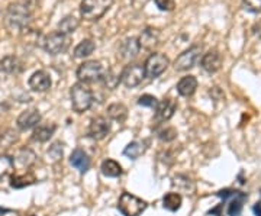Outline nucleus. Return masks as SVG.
Returning <instances> with one entry per match:
<instances>
[{
  "label": "nucleus",
  "mask_w": 261,
  "mask_h": 216,
  "mask_svg": "<svg viewBox=\"0 0 261 216\" xmlns=\"http://www.w3.org/2000/svg\"><path fill=\"white\" fill-rule=\"evenodd\" d=\"M145 77L147 75H145L144 66H141V64H128L122 70L121 83H123L129 89H134V87L140 86Z\"/></svg>",
  "instance_id": "9"
},
{
  "label": "nucleus",
  "mask_w": 261,
  "mask_h": 216,
  "mask_svg": "<svg viewBox=\"0 0 261 216\" xmlns=\"http://www.w3.org/2000/svg\"><path fill=\"white\" fill-rule=\"evenodd\" d=\"M252 31H254V34L257 35L258 38H261V19L252 26Z\"/></svg>",
  "instance_id": "39"
},
{
  "label": "nucleus",
  "mask_w": 261,
  "mask_h": 216,
  "mask_svg": "<svg viewBox=\"0 0 261 216\" xmlns=\"http://www.w3.org/2000/svg\"><path fill=\"white\" fill-rule=\"evenodd\" d=\"M247 199V195H244L241 192H238L233 199L229 203V207H228V215L229 216H240L241 215V210H243V203L244 200Z\"/></svg>",
  "instance_id": "28"
},
{
  "label": "nucleus",
  "mask_w": 261,
  "mask_h": 216,
  "mask_svg": "<svg viewBox=\"0 0 261 216\" xmlns=\"http://www.w3.org/2000/svg\"><path fill=\"white\" fill-rule=\"evenodd\" d=\"M176 109H177L176 100H173V99H164V100L160 102L157 109H155V119L159 122H166V121L173 118Z\"/></svg>",
  "instance_id": "15"
},
{
  "label": "nucleus",
  "mask_w": 261,
  "mask_h": 216,
  "mask_svg": "<svg viewBox=\"0 0 261 216\" xmlns=\"http://www.w3.org/2000/svg\"><path fill=\"white\" fill-rule=\"evenodd\" d=\"M115 0H83L80 5L82 18L87 22H96L112 8Z\"/></svg>",
  "instance_id": "3"
},
{
  "label": "nucleus",
  "mask_w": 261,
  "mask_h": 216,
  "mask_svg": "<svg viewBox=\"0 0 261 216\" xmlns=\"http://www.w3.org/2000/svg\"><path fill=\"white\" fill-rule=\"evenodd\" d=\"M147 151V145L144 141H134L128 144L123 150V155L128 157L130 160H137Z\"/></svg>",
  "instance_id": "21"
},
{
  "label": "nucleus",
  "mask_w": 261,
  "mask_h": 216,
  "mask_svg": "<svg viewBox=\"0 0 261 216\" xmlns=\"http://www.w3.org/2000/svg\"><path fill=\"white\" fill-rule=\"evenodd\" d=\"M29 89L32 92H38V93H44L51 89V78L49 75L42 71V70H38L34 74L31 75L29 78Z\"/></svg>",
  "instance_id": "14"
},
{
  "label": "nucleus",
  "mask_w": 261,
  "mask_h": 216,
  "mask_svg": "<svg viewBox=\"0 0 261 216\" xmlns=\"http://www.w3.org/2000/svg\"><path fill=\"white\" fill-rule=\"evenodd\" d=\"M181 202H183L181 196H180L178 193L171 192V193H167V195L163 198V206L166 207L167 210L176 212V210H178L180 206H181Z\"/></svg>",
  "instance_id": "27"
},
{
  "label": "nucleus",
  "mask_w": 261,
  "mask_h": 216,
  "mask_svg": "<svg viewBox=\"0 0 261 216\" xmlns=\"http://www.w3.org/2000/svg\"><path fill=\"white\" fill-rule=\"evenodd\" d=\"M111 132V122L103 118V116H97L90 121L89 125V137L94 140V141H102L105 140Z\"/></svg>",
  "instance_id": "10"
},
{
  "label": "nucleus",
  "mask_w": 261,
  "mask_h": 216,
  "mask_svg": "<svg viewBox=\"0 0 261 216\" xmlns=\"http://www.w3.org/2000/svg\"><path fill=\"white\" fill-rule=\"evenodd\" d=\"M41 122V113L38 109H28L25 112H22L16 119V125L20 131H28L35 128Z\"/></svg>",
  "instance_id": "13"
},
{
  "label": "nucleus",
  "mask_w": 261,
  "mask_h": 216,
  "mask_svg": "<svg viewBox=\"0 0 261 216\" xmlns=\"http://www.w3.org/2000/svg\"><path fill=\"white\" fill-rule=\"evenodd\" d=\"M243 5L245 10H248L251 13L261 12V0H243Z\"/></svg>",
  "instance_id": "36"
},
{
  "label": "nucleus",
  "mask_w": 261,
  "mask_h": 216,
  "mask_svg": "<svg viewBox=\"0 0 261 216\" xmlns=\"http://www.w3.org/2000/svg\"><path fill=\"white\" fill-rule=\"evenodd\" d=\"M155 5L163 12H171L176 8V2L174 0H155Z\"/></svg>",
  "instance_id": "37"
},
{
  "label": "nucleus",
  "mask_w": 261,
  "mask_h": 216,
  "mask_svg": "<svg viewBox=\"0 0 261 216\" xmlns=\"http://www.w3.org/2000/svg\"><path fill=\"white\" fill-rule=\"evenodd\" d=\"M94 49H96V44L93 39H83L74 48V57L75 58H86V57L92 56Z\"/></svg>",
  "instance_id": "25"
},
{
  "label": "nucleus",
  "mask_w": 261,
  "mask_h": 216,
  "mask_svg": "<svg viewBox=\"0 0 261 216\" xmlns=\"http://www.w3.org/2000/svg\"><path fill=\"white\" fill-rule=\"evenodd\" d=\"M108 116H109V119H112V121H116V122H123L126 118H128V109H126V106L123 103H113L111 106H108Z\"/></svg>",
  "instance_id": "22"
},
{
  "label": "nucleus",
  "mask_w": 261,
  "mask_h": 216,
  "mask_svg": "<svg viewBox=\"0 0 261 216\" xmlns=\"http://www.w3.org/2000/svg\"><path fill=\"white\" fill-rule=\"evenodd\" d=\"M56 132V125H38L32 133V140L37 142H47Z\"/></svg>",
  "instance_id": "23"
},
{
  "label": "nucleus",
  "mask_w": 261,
  "mask_h": 216,
  "mask_svg": "<svg viewBox=\"0 0 261 216\" xmlns=\"http://www.w3.org/2000/svg\"><path fill=\"white\" fill-rule=\"evenodd\" d=\"M159 41L160 32L154 28H145L141 32L140 38H138L141 48H144V49H152L154 47H157Z\"/></svg>",
  "instance_id": "16"
},
{
  "label": "nucleus",
  "mask_w": 261,
  "mask_h": 216,
  "mask_svg": "<svg viewBox=\"0 0 261 216\" xmlns=\"http://www.w3.org/2000/svg\"><path fill=\"white\" fill-rule=\"evenodd\" d=\"M168 64H170V60L167 56L160 54V52H152L144 64L145 75L149 78H157L167 70Z\"/></svg>",
  "instance_id": "8"
},
{
  "label": "nucleus",
  "mask_w": 261,
  "mask_h": 216,
  "mask_svg": "<svg viewBox=\"0 0 261 216\" xmlns=\"http://www.w3.org/2000/svg\"><path fill=\"white\" fill-rule=\"evenodd\" d=\"M200 66L205 70L206 73H211L214 74L216 71L221 70L222 67V56L218 49H209L206 54L202 57V61H200Z\"/></svg>",
  "instance_id": "11"
},
{
  "label": "nucleus",
  "mask_w": 261,
  "mask_h": 216,
  "mask_svg": "<svg viewBox=\"0 0 261 216\" xmlns=\"http://www.w3.org/2000/svg\"><path fill=\"white\" fill-rule=\"evenodd\" d=\"M0 71L6 74H18L22 71V61L18 57L6 56L0 60Z\"/></svg>",
  "instance_id": "18"
},
{
  "label": "nucleus",
  "mask_w": 261,
  "mask_h": 216,
  "mask_svg": "<svg viewBox=\"0 0 261 216\" xmlns=\"http://www.w3.org/2000/svg\"><path fill=\"white\" fill-rule=\"evenodd\" d=\"M254 213L257 216H261V200L255 203V206H254Z\"/></svg>",
  "instance_id": "40"
},
{
  "label": "nucleus",
  "mask_w": 261,
  "mask_h": 216,
  "mask_svg": "<svg viewBox=\"0 0 261 216\" xmlns=\"http://www.w3.org/2000/svg\"><path fill=\"white\" fill-rule=\"evenodd\" d=\"M100 170H102L103 176H106V177H119L122 174L121 164L118 161L111 160V158L103 161Z\"/></svg>",
  "instance_id": "24"
},
{
  "label": "nucleus",
  "mask_w": 261,
  "mask_h": 216,
  "mask_svg": "<svg viewBox=\"0 0 261 216\" xmlns=\"http://www.w3.org/2000/svg\"><path fill=\"white\" fill-rule=\"evenodd\" d=\"M0 83H2V77H0Z\"/></svg>",
  "instance_id": "42"
},
{
  "label": "nucleus",
  "mask_w": 261,
  "mask_h": 216,
  "mask_svg": "<svg viewBox=\"0 0 261 216\" xmlns=\"http://www.w3.org/2000/svg\"><path fill=\"white\" fill-rule=\"evenodd\" d=\"M140 49L141 45L140 42H138V38H126L121 45H119L118 57L121 58L122 61H130V60H134L135 57L138 56Z\"/></svg>",
  "instance_id": "12"
},
{
  "label": "nucleus",
  "mask_w": 261,
  "mask_h": 216,
  "mask_svg": "<svg viewBox=\"0 0 261 216\" xmlns=\"http://www.w3.org/2000/svg\"><path fill=\"white\" fill-rule=\"evenodd\" d=\"M202 51H203L202 44H195L190 48H187L186 51H183L174 61L176 71H187V70L193 68L202 56Z\"/></svg>",
  "instance_id": "6"
},
{
  "label": "nucleus",
  "mask_w": 261,
  "mask_h": 216,
  "mask_svg": "<svg viewBox=\"0 0 261 216\" xmlns=\"http://www.w3.org/2000/svg\"><path fill=\"white\" fill-rule=\"evenodd\" d=\"M42 44H44V49L49 56H58L70 47V38L63 32L56 31V32H51L49 35L44 38Z\"/></svg>",
  "instance_id": "7"
},
{
  "label": "nucleus",
  "mask_w": 261,
  "mask_h": 216,
  "mask_svg": "<svg viewBox=\"0 0 261 216\" xmlns=\"http://www.w3.org/2000/svg\"><path fill=\"white\" fill-rule=\"evenodd\" d=\"M18 141V132L15 129H8L0 135V150H8Z\"/></svg>",
  "instance_id": "29"
},
{
  "label": "nucleus",
  "mask_w": 261,
  "mask_h": 216,
  "mask_svg": "<svg viewBox=\"0 0 261 216\" xmlns=\"http://www.w3.org/2000/svg\"><path fill=\"white\" fill-rule=\"evenodd\" d=\"M31 8L28 5L18 2V3H12L8 10H6V25L9 26L12 31H25L28 29L29 23H31Z\"/></svg>",
  "instance_id": "1"
},
{
  "label": "nucleus",
  "mask_w": 261,
  "mask_h": 216,
  "mask_svg": "<svg viewBox=\"0 0 261 216\" xmlns=\"http://www.w3.org/2000/svg\"><path fill=\"white\" fill-rule=\"evenodd\" d=\"M159 103L160 102L157 100V97H154L151 94H142L138 99V104L140 106H145V107H151V109H157Z\"/></svg>",
  "instance_id": "35"
},
{
  "label": "nucleus",
  "mask_w": 261,
  "mask_h": 216,
  "mask_svg": "<svg viewBox=\"0 0 261 216\" xmlns=\"http://www.w3.org/2000/svg\"><path fill=\"white\" fill-rule=\"evenodd\" d=\"M70 163H71V166H73L74 169L79 170L82 174L90 169V158H89V155H87L82 148H75V150L73 151V154H71V157H70Z\"/></svg>",
  "instance_id": "17"
},
{
  "label": "nucleus",
  "mask_w": 261,
  "mask_h": 216,
  "mask_svg": "<svg viewBox=\"0 0 261 216\" xmlns=\"http://www.w3.org/2000/svg\"><path fill=\"white\" fill-rule=\"evenodd\" d=\"M147 202L142 199L130 195L128 192H123L118 202V209L123 216H140L147 209Z\"/></svg>",
  "instance_id": "4"
},
{
  "label": "nucleus",
  "mask_w": 261,
  "mask_h": 216,
  "mask_svg": "<svg viewBox=\"0 0 261 216\" xmlns=\"http://www.w3.org/2000/svg\"><path fill=\"white\" fill-rule=\"evenodd\" d=\"M157 137H159L161 141L170 142L173 141V140H176L177 131L174 128H171V126H163V128L157 129Z\"/></svg>",
  "instance_id": "33"
},
{
  "label": "nucleus",
  "mask_w": 261,
  "mask_h": 216,
  "mask_svg": "<svg viewBox=\"0 0 261 216\" xmlns=\"http://www.w3.org/2000/svg\"><path fill=\"white\" fill-rule=\"evenodd\" d=\"M63 147V145H61ZM60 147V144L57 142V144H54L51 148H49V151H48V155L53 158L54 161H58L61 157H63V148Z\"/></svg>",
  "instance_id": "38"
},
{
  "label": "nucleus",
  "mask_w": 261,
  "mask_h": 216,
  "mask_svg": "<svg viewBox=\"0 0 261 216\" xmlns=\"http://www.w3.org/2000/svg\"><path fill=\"white\" fill-rule=\"evenodd\" d=\"M13 169H15L13 158L10 155H8V154L0 155V177H5V176L12 174Z\"/></svg>",
  "instance_id": "31"
},
{
  "label": "nucleus",
  "mask_w": 261,
  "mask_h": 216,
  "mask_svg": "<svg viewBox=\"0 0 261 216\" xmlns=\"http://www.w3.org/2000/svg\"><path fill=\"white\" fill-rule=\"evenodd\" d=\"M77 78L80 83H96L99 80H102L105 75V68L99 61H84L83 64H80L77 68Z\"/></svg>",
  "instance_id": "5"
},
{
  "label": "nucleus",
  "mask_w": 261,
  "mask_h": 216,
  "mask_svg": "<svg viewBox=\"0 0 261 216\" xmlns=\"http://www.w3.org/2000/svg\"><path fill=\"white\" fill-rule=\"evenodd\" d=\"M70 97H71V106L73 111L77 113H84L89 111L93 104V92L87 87L84 83H75L71 90H70Z\"/></svg>",
  "instance_id": "2"
},
{
  "label": "nucleus",
  "mask_w": 261,
  "mask_h": 216,
  "mask_svg": "<svg viewBox=\"0 0 261 216\" xmlns=\"http://www.w3.org/2000/svg\"><path fill=\"white\" fill-rule=\"evenodd\" d=\"M35 152L32 150H29V148H22V150L18 151V154H16V157H15V160L13 163H16L20 169H29L34 163H35Z\"/></svg>",
  "instance_id": "20"
},
{
  "label": "nucleus",
  "mask_w": 261,
  "mask_h": 216,
  "mask_svg": "<svg viewBox=\"0 0 261 216\" xmlns=\"http://www.w3.org/2000/svg\"><path fill=\"white\" fill-rule=\"evenodd\" d=\"M35 183V177L31 174H22V176H15L10 179V186L13 188H22L31 186Z\"/></svg>",
  "instance_id": "30"
},
{
  "label": "nucleus",
  "mask_w": 261,
  "mask_h": 216,
  "mask_svg": "<svg viewBox=\"0 0 261 216\" xmlns=\"http://www.w3.org/2000/svg\"><path fill=\"white\" fill-rule=\"evenodd\" d=\"M80 26V20L75 18V16H65L64 19H61V22L58 23V31L63 32L65 35H70L73 34L77 28Z\"/></svg>",
  "instance_id": "26"
},
{
  "label": "nucleus",
  "mask_w": 261,
  "mask_h": 216,
  "mask_svg": "<svg viewBox=\"0 0 261 216\" xmlns=\"http://www.w3.org/2000/svg\"><path fill=\"white\" fill-rule=\"evenodd\" d=\"M102 82L105 83V86H106L109 90H113L116 86L121 83V77L115 75L112 71H108V73H105V75H103Z\"/></svg>",
  "instance_id": "34"
},
{
  "label": "nucleus",
  "mask_w": 261,
  "mask_h": 216,
  "mask_svg": "<svg viewBox=\"0 0 261 216\" xmlns=\"http://www.w3.org/2000/svg\"><path fill=\"white\" fill-rule=\"evenodd\" d=\"M197 89V80L195 75H186L183 77L177 85V92L183 97H190L192 94H195Z\"/></svg>",
  "instance_id": "19"
},
{
  "label": "nucleus",
  "mask_w": 261,
  "mask_h": 216,
  "mask_svg": "<svg viewBox=\"0 0 261 216\" xmlns=\"http://www.w3.org/2000/svg\"><path fill=\"white\" fill-rule=\"evenodd\" d=\"M10 210L9 209H5V207H0V216L6 215V213H9Z\"/></svg>",
  "instance_id": "41"
},
{
  "label": "nucleus",
  "mask_w": 261,
  "mask_h": 216,
  "mask_svg": "<svg viewBox=\"0 0 261 216\" xmlns=\"http://www.w3.org/2000/svg\"><path fill=\"white\" fill-rule=\"evenodd\" d=\"M173 186L177 187V190H183V192H192L193 190V181L186 177V176H177L173 179Z\"/></svg>",
  "instance_id": "32"
}]
</instances>
